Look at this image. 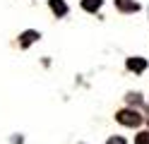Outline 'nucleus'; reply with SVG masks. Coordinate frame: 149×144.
<instances>
[{
  "label": "nucleus",
  "mask_w": 149,
  "mask_h": 144,
  "mask_svg": "<svg viewBox=\"0 0 149 144\" xmlns=\"http://www.w3.org/2000/svg\"><path fill=\"white\" fill-rule=\"evenodd\" d=\"M116 118H118V122H120V125H127V127H137V125L142 122V115H139L137 111H130V108L120 111Z\"/></svg>",
  "instance_id": "f257e3e1"
},
{
  "label": "nucleus",
  "mask_w": 149,
  "mask_h": 144,
  "mask_svg": "<svg viewBox=\"0 0 149 144\" xmlns=\"http://www.w3.org/2000/svg\"><path fill=\"white\" fill-rule=\"evenodd\" d=\"M116 7L120 12H139V3L137 0H116Z\"/></svg>",
  "instance_id": "f03ea898"
},
{
  "label": "nucleus",
  "mask_w": 149,
  "mask_h": 144,
  "mask_svg": "<svg viewBox=\"0 0 149 144\" xmlns=\"http://www.w3.org/2000/svg\"><path fill=\"white\" fill-rule=\"evenodd\" d=\"M127 70L144 72V70H147V60H144V58H127Z\"/></svg>",
  "instance_id": "7ed1b4c3"
},
{
  "label": "nucleus",
  "mask_w": 149,
  "mask_h": 144,
  "mask_svg": "<svg viewBox=\"0 0 149 144\" xmlns=\"http://www.w3.org/2000/svg\"><path fill=\"white\" fill-rule=\"evenodd\" d=\"M36 38H39V31H24L19 36V43H22V48H26V46H31Z\"/></svg>",
  "instance_id": "20e7f679"
},
{
  "label": "nucleus",
  "mask_w": 149,
  "mask_h": 144,
  "mask_svg": "<svg viewBox=\"0 0 149 144\" xmlns=\"http://www.w3.org/2000/svg\"><path fill=\"white\" fill-rule=\"evenodd\" d=\"M51 10H53L58 17L68 15V5H65V0H51Z\"/></svg>",
  "instance_id": "39448f33"
},
{
  "label": "nucleus",
  "mask_w": 149,
  "mask_h": 144,
  "mask_svg": "<svg viewBox=\"0 0 149 144\" xmlns=\"http://www.w3.org/2000/svg\"><path fill=\"white\" fill-rule=\"evenodd\" d=\"M82 7H84L87 12H96L101 7V0H82Z\"/></svg>",
  "instance_id": "423d86ee"
},
{
  "label": "nucleus",
  "mask_w": 149,
  "mask_h": 144,
  "mask_svg": "<svg viewBox=\"0 0 149 144\" xmlns=\"http://www.w3.org/2000/svg\"><path fill=\"white\" fill-rule=\"evenodd\" d=\"M135 144H149V132H142L135 137Z\"/></svg>",
  "instance_id": "0eeeda50"
},
{
  "label": "nucleus",
  "mask_w": 149,
  "mask_h": 144,
  "mask_svg": "<svg viewBox=\"0 0 149 144\" xmlns=\"http://www.w3.org/2000/svg\"><path fill=\"white\" fill-rule=\"evenodd\" d=\"M106 144H125V139H123V137H111Z\"/></svg>",
  "instance_id": "6e6552de"
}]
</instances>
